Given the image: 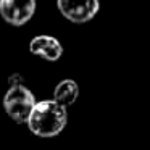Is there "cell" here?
<instances>
[{
  "mask_svg": "<svg viewBox=\"0 0 150 150\" xmlns=\"http://www.w3.org/2000/svg\"><path fill=\"white\" fill-rule=\"evenodd\" d=\"M66 121H68L66 107H63L53 98V100L37 102L26 124L34 136L55 137L65 129Z\"/></svg>",
  "mask_w": 150,
  "mask_h": 150,
  "instance_id": "6da1fadb",
  "label": "cell"
},
{
  "mask_svg": "<svg viewBox=\"0 0 150 150\" xmlns=\"http://www.w3.org/2000/svg\"><path fill=\"white\" fill-rule=\"evenodd\" d=\"M33 92L23 84H13L4 97V108L15 123H28L29 115L36 105Z\"/></svg>",
  "mask_w": 150,
  "mask_h": 150,
  "instance_id": "7a4b0ae2",
  "label": "cell"
},
{
  "mask_svg": "<svg viewBox=\"0 0 150 150\" xmlns=\"http://www.w3.org/2000/svg\"><path fill=\"white\" fill-rule=\"evenodd\" d=\"M60 13L71 23H87L98 13V0H57Z\"/></svg>",
  "mask_w": 150,
  "mask_h": 150,
  "instance_id": "3957f363",
  "label": "cell"
},
{
  "mask_svg": "<svg viewBox=\"0 0 150 150\" xmlns=\"http://www.w3.org/2000/svg\"><path fill=\"white\" fill-rule=\"evenodd\" d=\"M36 11V0H0V15L13 26H23Z\"/></svg>",
  "mask_w": 150,
  "mask_h": 150,
  "instance_id": "277c9868",
  "label": "cell"
},
{
  "mask_svg": "<svg viewBox=\"0 0 150 150\" xmlns=\"http://www.w3.org/2000/svg\"><path fill=\"white\" fill-rule=\"evenodd\" d=\"M29 50L34 55L42 57L49 62H57L63 55V47L52 36H36L29 42Z\"/></svg>",
  "mask_w": 150,
  "mask_h": 150,
  "instance_id": "5b68a950",
  "label": "cell"
},
{
  "mask_svg": "<svg viewBox=\"0 0 150 150\" xmlns=\"http://www.w3.org/2000/svg\"><path fill=\"white\" fill-rule=\"evenodd\" d=\"M79 97V86L76 84L73 79H63L57 84L55 91H53V98L63 107H69L73 105Z\"/></svg>",
  "mask_w": 150,
  "mask_h": 150,
  "instance_id": "8992f818",
  "label": "cell"
}]
</instances>
